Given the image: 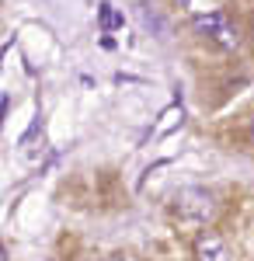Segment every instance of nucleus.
Here are the masks:
<instances>
[{"mask_svg":"<svg viewBox=\"0 0 254 261\" xmlns=\"http://www.w3.org/2000/svg\"><path fill=\"white\" fill-rule=\"evenodd\" d=\"M174 216L181 223H188V226H202V223H209L216 216V195L209 188H181L174 195Z\"/></svg>","mask_w":254,"mask_h":261,"instance_id":"nucleus-1","label":"nucleus"},{"mask_svg":"<svg viewBox=\"0 0 254 261\" xmlns=\"http://www.w3.org/2000/svg\"><path fill=\"white\" fill-rule=\"evenodd\" d=\"M198 32L202 35H209L216 45H223V49H237V28L230 24V18L223 14V11H206V14H198Z\"/></svg>","mask_w":254,"mask_h":261,"instance_id":"nucleus-2","label":"nucleus"},{"mask_svg":"<svg viewBox=\"0 0 254 261\" xmlns=\"http://www.w3.org/2000/svg\"><path fill=\"white\" fill-rule=\"evenodd\" d=\"M195 258L198 261H226L230 254H226V244L219 241V233L206 230V233H198V241H195Z\"/></svg>","mask_w":254,"mask_h":261,"instance_id":"nucleus-3","label":"nucleus"},{"mask_svg":"<svg viewBox=\"0 0 254 261\" xmlns=\"http://www.w3.org/2000/svg\"><path fill=\"white\" fill-rule=\"evenodd\" d=\"M98 21H101V28H105V32L122 28V14H115V11H112V4H101V7H98Z\"/></svg>","mask_w":254,"mask_h":261,"instance_id":"nucleus-4","label":"nucleus"},{"mask_svg":"<svg viewBox=\"0 0 254 261\" xmlns=\"http://www.w3.org/2000/svg\"><path fill=\"white\" fill-rule=\"evenodd\" d=\"M108 261H122V258H108Z\"/></svg>","mask_w":254,"mask_h":261,"instance_id":"nucleus-5","label":"nucleus"}]
</instances>
